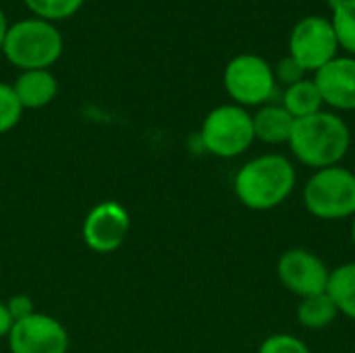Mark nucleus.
I'll return each mask as SVG.
<instances>
[{"label": "nucleus", "instance_id": "412c9836", "mask_svg": "<svg viewBox=\"0 0 355 353\" xmlns=\"http://www.w3.org/2000/svg\"><path fill=\"white\" fill-rule=\"evenodd\" d=\"M272 69H275V79H277V83H281V85H285V87H289V85H293V83L306 79V75H308V71H306L295 58H291L289 54L283 56V58L277 62V67H272Z\"/></svg>", "mask_w": 355, "mask_h": 353}, {"label": "nucleus", "instance_id": "423d86ee", "mask_svg": "<svg viewBox=\"0 0 355 353\" xmlns=\"http://www.w3.org/2000/svg\"><path fill=\"white\" fill-rule=\"evenodd\" d=\"M223 85L233 104L243 108H260L277 96V79L272 64L258 54L233 56L223 73Z\"/></svg>", "mask_w": 355, "mask_h": 353}, {"label": "nucleus", "instance_id": "6ab92c4d", "mask_svg": "<svg viewBox=\"0 0 355 353\" xmlns=\"http://www.w3.org/2000/svg\"><path fill=\"white\" fill-rule=\"evenodd\" d=\"M21 114H23V106L19 104L12 85L0 81V135L17 127Z\"/></svg>", "mask_w": 355, "mask_h": 353}, {"label": "nucleus", "instance_id": "aec40b11", "mask_svg": "<svg viewBox=\"0 0 355 353\" xmlns=\"http://www.w3.org/2000/svg\"><path fill=\"white\" fill-rule=\"evenodd\" d=\"M258 353H312V350L308 347V343L295 335L289 333H275L268 335L260 347Z\"/></svg>", "mask_w": 355, "mask_h": 353}, {"label": "nucleus", "instance_id": "393cba45", "mask_svg": "<svg viewBox=\"0 0 355 353\" xmlns=\"http://www.w3.org/2000/svg\"><path fill=\"white\" fill-rule=\"evenodd\" d=\"M349 237H352V243H354V248H355V216L352 218V227H349Z\"/></svg>", "mask_w": 355, "mask_h": 353}, {"label": "nucleus", "instance_id": "f257e3e1", "mask_svg": "<svg viewBox=\"0 0 355 353\" xmlns=\"http://www.w3.org/2000/svg\"><path fill=\"white\" fill-rule=\"evenodd\" d=\"M297 185V171L289 156L268 152L260 154L235 173V198L254 212H268L283 206Z\"/></svg>", "mask_w": 355, "mask_h": 353}, {"label": "nucleus", "instance_id": "9d476101", "mask_svg": "<svg viewBox=\"0 0 355 353\" xmlns=\"http://www.w3.org/2000/svg\"><path fill=\"white\" fill-rule=\"evenodd\" d=\"M10 353H67L69 333L54 316L33 312L31 316L12 322L8 333Z\"/></svg>", "mask_w": 355, "mask_h": 353}, {"label": "nucleus", "instance_id": "a211bd4d", "mask_svg": "<svg viewBox=\"0 0 355 353\" xmlns=\"http://www.w3.org/2000/svg\"><path fill=\"white\" fill-rule=\"evenodd\" d=\"M23 2L29 10H33L37 19L50 23L73 17L83 4V0H23Z\"/></svg>", "mask_w": 355, "mask_h": 353}, {"label": "nucleus", "instance_id": "6e6552de", "mask_svg": "<svg viewBox=\"0 0 355 353\" xmlns=\"http://www.w3.org/2000/svg\"><path fill=\"white\" fill-rule=\"evenodd\" d=\"M279 283L300 300L327 293L331 268L308 248H291L281 254L277 262Z\"/></svg>", "mask_w": 355, "mask_h": 353}, {"label": "nucleus", "instance_id": "dca6fc26", "mask_svg": "<svg viewBox=\"0 0 355 353\" xmlns=\"http://www.w3.org/2000/svg\"><path fill=\"white\" fill-rule=\"evenodd\" d=\"M339 316L337 306L327 293L304 298L297 304V322L308 331H320L331 327Z\"/></svg>", "mask_w": 355, "mask_h": 353}, {"label": "nucleus", "instance_id": "9b49d317", "mask_svg": "<svg viewBox=\"0 0 355 353\" xmlns=\"http://www.w3.org/2000/svg\"><path fill=\"white\" fill-rule=\"evenodd\" d=\"M324 106L341 112L355 110V56H337L314 73Z\"/></svg>", "mask_w": 355, "mask_h": 353}, {"label": "nucleus", "instance_id": "4468645a", "mask_svg": "<svg viewBox=\"0 0 355 353\" xmlns=\"http://www.w3.org/2000/svg\"><path fill=\"white\" fill-rule=\"evenodd\" d=\"M281 106H283L295 121H297V119L312 117V114L324 110L322 96H320L318 87H316L314 79H308V77L283 89Z\"/></svg>", "mask_w": 355, "mask_h": 353}, {"label": "nucleus", "instance_id": "7ed1b4c3", "mask_svg": "<svg viewBox=\"0 0 355 353\" xmlns=\"http://www.w3.org/2000/svg\"><path fill=\"white\" fill-rule=\"evenodd\" d=\"M2 52L21 71L50 69L62 54V35L50 21L23 19L8 27Z\"/></svg>", "mask_w": 355, "mask_h": 353}, {"label": "nucleus", "instance_id": "1a4fd4ad", "mask_svg": "<svg viewBox=\"0 0 355 353\" xmlns=\"http://www.w3.org/2000/svg\"><path fill=\"white\" fill-rule=\"evenodd\" d=\"M131 231V218L123 204L106 200L96 204L83 218V241L96 254L116 252Z\"/></svg>", "mask_w": 355, "mask_h": 353}, {"label": "nucleus", "instance_id": "4be33fe9", "mask_svg": "<svg viewBox=\"0 0 355 353\" xmlns=\"http://www.w3.org/2000/svg\"><path fill=\"white\" fill-rule=\"evenodd\" d=\"M4 306H6V310H8V314H10L12 322L23 320V318H27V316H31V314L35 312V308H33V300H31L29 295H25V293H17V295H12Z\"/></svg>", "mask_w": 355, "mask_h": 353}, {"label": "nucleus", "instance_id": "39448f33", "mask_svg": "<svg viewBox=\"0 0 355 353\" xmlns=\"http://www.w3.org/2000/svg\"><path fill=\"white\" fill-rule=\"evenodd\" d=\"M198 137L204 152L225 160L237 158L256 141L252 112L233 102L220 104L206 114Z\"/></svg>", "mask_w": 355, "mask_h": 353}, {"label": "nucleus", "instance_id": "a878e982", "mask_svg": "<svg viewBox=\"0 0 355 353\" xmlns=\"http://www.w3.org/2000/svg\"><path fill=\"white\" fill-rule=\"evenodd\" d=\"M352 173H354V177H355V164H354V169H352Z\"/></svg>", "mask_w": 355, "mask_h": 353}, {"label": "nucleus", "instance_id": "b1692460", "mask_svg": "<svg viewBox=\"0 0 355 353\" xmlns=\"http://www.w3.org/2000/svg\"><path fill=\"white\" fill-rule=\"evenodd\" d=\"M8 21H6V15H4V10L0 8V50H2V46H4V40H6V33H8Z\"/></svg>", "mask_w": 355, "mask_h": 353}, {"label": "nucleus", "instance_id": "0eeeda50", "mask_svg": "<svg viewBox=\"0 0 355 353\" xmlns=\"http://www.w3.org/2000/svg\"><path fill=\"white\" fill-rule=\"evenodd\" d=\"M289 56L295 58L308 73H316L337 58L339 42L331 19L310 15L297 21L289 35Z\"/></svg>", "mask_w": 355, "mask_h": 353}, {"label": "nucleus", "instance_id": "5701e85b", "mask_svg": "<svg viewBox=\"0 0 355 353\" xmlns=\"http://www.w3.org/2000/svg\"><path fill=\"white\" fill-rule=\"evenodd\" d=\"M10 329H12V318H10V314H8L6 306L0 302V339L8 337Z\"/></svg>", "mask_w": 355, "mask_h": 353}, {"label": "nucleus", "instance_id": "f8f14e48", "mask_svg": "<svg viewBox=\"0 0 355 353\" xmlns=\"http://www.w3.org/2000/svg\"><path fill=\"white\" fill-rule=\"evenodd\" d=\"M12 89L23 110H37L48 106L56 98L58 81L50 73V69L21 71V75L12 83Z\"/></svg>", "mask_w": 355, "mask_h": 353}, {"label": "nucleus", "instance_id": "2eb2a0df", "mask_svg": "<svg viewBox=\"0 0 355 353\" xmlns=\"http://www.w3.org/2000/svg\"><path fill=\"white\" fill-rule=\"evenodd\" d=\"M327 295L333 300L341 316L355 322V262L339 264L331 270Z\"/></svg>", "mask_w": 355, "mask_h": 353}, {"label": "nucleus", "instance_id": "f3484780", "mask_svg": "<svg viewBox=\"0 0 355 353\" xmlns=\"http://www.w3.org/2000/svg\"><path fill=\"white\" fill-rule=\"evenodd\" d=\"M339 48L347 52V56H355V0H341L333 6L331 17Z\"/></svg>", "mask_w": 355, "mask_h": 353}, {"label": "nucleus", "instance_id": "20e7f679", "mask_svg": "<svg viewBox=\"0 0 355 353\" xmlns=\"http://www.w3.org/2000/svg\"><path fill=\"white\" fill-rule=\"evenodd\" d=\"M308 214L318 221H345L355 216V177L343 164L314 171L302 191Z\"/></svg>", "mask_w": 355, "mask_h": 353}, {"label": "nucleus", "instance_id": "f03ea898", "mask_svg": "<svg viewBox=\"0 0 355 353\" xmlns=\"http://www.w3.org/2000/svg\"><path fill=\"white\" fill-rule=\"evenodd\" d=\"M287 146L300 164L320 171L341 164L352 148V131L337 112L320 110L293 123Z\"/></svg>", "mask_w": 355, "mask_h": 353}, {"label": "nucleus", "instance_id": "ddd939ff", "mask_svg": "<svg viewBox=\"0 0 355 353\" xmlns=\"http://www.w3.org/2000/svg\"><path fill=\"white\" fill-rule=\"evenodd\" d=\"M254 135L266 146H283L289 141L295 119L281 104H264L254 114Z\"/></svg>", "mask_w": 355, "mask_h": 353}]
</instances>
